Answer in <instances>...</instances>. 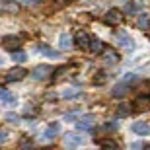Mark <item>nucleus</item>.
Masks as SVG:
<instances>
[{
  "label": "nucleus",
  "mask_w": 150,
  "mask_h": 150,
  "mask_svg": "<svg viewBox=\"0 0 150 150\" xmlns=\"http://www.w3.org/2000/svg\"><path fill=\"white\" fill-rule=\"evenodd\" d=\"M84 142H86V139L80 137V134H76V133H64L62 134V144H64V148H68V150L78 148V146H82Z\"/></svg>",
  "instance_id": "nucleus-1"
},
{
  "label": "nucleus",
  "mask_w": 150,
  "mask_h": 150,
  "mask_svg": "<svg viewBox=\"0 0 150 150\" xmlns=\"http://www.w3.org/2000/svg\"><path fill=\"white\" fill-rule=\"evenodd\" d=\"M117 41H119V45H121V49L125 51V53H133V51H134V41L131 39L129 33L119 31V33H117Z\"/></svg>",
  "instance_id": "nucleus-2"
},
{
  "label": "nucleus",
  "mask_w": 150,
  "mask_h": 150,
  "mask_svg": "<svg viewBox=\"0 0 150 150\" xmlns=\"http://www.w3.org/2000/svg\"><path fill=\"white\" fill-rule=\"evenodd\" d=\"M31 76L35 80H47L49 76H53V67H49V64H39L33 72H31Z\"/></svg>",
  "instance_id": "nucleus-3"
},
{
  "label": "nucleus",
  "mask_w": 150,
  "mask_h": 150,
  "mask_svg": "<svg viewBox=\"0 0 150 150\" xmlns=\"http://www.w3.org/2000/svg\"><path fill=\"white\" fill-rule=\"evenodd\" d=\"M2 45H4V49H8V51H18L20 47H22V39L18 37V35H6L4 37V41H2Z\"/></svg>",
  "instance_id": "nucleus-4"
},
{
  "label": "nucleus",
  "mask_w": 150,
  "mask_h": 150,
  "mask_svg": "<svg viewBox=\"0 0 150 150\" xmlns=\"http://www.w3.org/2000/svg\"><path fill=\"white\" fill-rule=\"evenodd\" d=\"M94 127H96V119L92 115H84L82 119H78V123H76L78 131H92Z\"/></svg>",
  "instance_id": "nucleus-5"
},
{
  "label": "nucleus",
  "mask_w": 150,
  "mask_h": 150,
  "mask_svg": "<svg viewBox=\"0 0 150 150\" xmlns=\"http://www.w3.org/2000/svg\"><path fill=\"white\" fill-rule=\"evenodd\" d=\"M74 41H76V45L80 47V49H90L92 37H90V33H86V31H76V35H74Z\"/></svg>",
  "instance_id": "nucleus-6"
},
{
  "label": "nucleus",
  "mask_w": 150,
  "mask_h": 150,
  "mask_svg": "<svg viewBox=\"0 0 150 150\" xmlns=\"http://www.w3.org/2000/svg\"><path fill=\"white\" fill-rule=\"evenodd\" d=\"M131 131H133L134 134H139V137H148L150 134V125L146 121H137V123H133Z\"/></svg>",
  "instance_id": "nucleus-7"
},
{
  "label": "nucleus",
  "mask_w": 150,
  "mask_h": 150,
  "mask_svg": "<svg viewBox=\"0 0 150 150\" xmlns=\"http://www.w3.org/2000/svg\"><path fill=\"white\" fill-rule=\"evenodd\" d=\"M123 22V12L121 10H109L105 14V23L109 25H119Z\"/></svg>",
  "instance_id": "nucleus-8"
},
{
  "label": "nucleus",
  "mask_w": 150,
  "mask_h": 150,
  "mask_svg": "<svg viewBox=\"0 0 150 150\" xmlns=\"http://www.w3.org/2000/svg\"><path fill=\"white\" fill-rule=\"evenodd\" d=\"M59 129H61V127H59V123H51L49 127L45 129V133L41 134V142H49V140H53V139H55V134L59 133Z\"/></svg>",
  "instance_id": "nucleus-9"
},
{
  "label": "nucleus",
  "mask_w": 150,
  "mask_h": 150,
  "mask_svg": "<svg viewBox=\"0 0 150 150\" xmlns=\"http://www.w3.org/2000/svg\"><path fill=\"white\" fill-rule=\"evenodd\" d=\"M0 101H2V105H14V103H18V96L4 88L0 92Z\"/></svg>",
  "instance_id": "nucleus-10"
},
{
  "label": "nucleus",
  "mask_w": 150,
  "mask_h": 150,
  "mask_svg": "<svg viewBox=\"0 0 150 150\" xmlns=\"http://www.w3.org/2000/svg\"><path fill=\"white\" fill-rule=\"evenodd\" d=\"M133 107L137 111H146V109H150V96H139V98L134 100Z\"/></svg>",
  "instance_id": "nucleus-11"
},
{
  "label": "nucleus",
  "mask_w": 150,
  "mask_h": 150,
  "mask_svg": "<svg viewBox=\"0 0 150 150\" xmlns=\"http://www.w3.org/2000/svg\"><path fill=\"white\" fill-rule=\"evenodd\" d=\"M25 70L23 68H14V70H10V72L6 74V82H18V80H22V78H25Z\"/></svg>",
  "instance_id": "nucleus-12"
},
{
  "label": "nucleus",
  "mask_w": 150,
  "mask_h": 150,
  "mask_svg": "<svg viewBox=\"0 0 150 150\" xmlns=\"http://www.w3.org/2000/svg\"><path fill=\"white\" fill-rule=\"evenodd\" d=\"M129 92H131V86H129L127 82H119L115 88L111 90V94L115 96V98H123V96H127Z\"/></svg>",
  "instance_id": "nucleus-13"
},
{
  "label": "nucleus",
  "mask_w": 150,
  "mask_h": 150,
  "mask_svg": "<svg viewBox=\"0 0 150 150\" xmlns=\"http://www.w3.org/2000/svg\"><path fill=\"white\" fill-rule=\"evenodd\" d=\"M101 55H103V61L109 62V64H115V62H119V55H117L113 49H105Z\"/></svg>",
  "instance_id": "nucleus-14"
},
{
  "label": "nucleus",
  "mask_w": 150,
  "mask_h": 150,
  "mask_svg": "<svg viewBox=\"0 0 150 150\" xmlns=\"http://www.w3.org/2000/svg\"><path fill=\"white\" fill-rule=\"evenodd\" d=\"M2 10L8 12V14H16V12L20 10V6L16 4V0H4V2H2Z\"/></svg>",
  "instance_id": "nucleus-15"
},
{
  "label": "nucleus",
  "mask_w": 150,
  "mask_h": 150,
  "mask_svg": "<svg viewBox=\"0 0 150 150\" xmlns=\"http://www.w3.org/2000/svg\"><path fill=\"white\" fill-rule=\"evenodd\" d=\"M90 51H92L94 55H101V53L105 51V47H103V43H101L100 39H92V43H90Z\"/></svg>",
  "instance_id": "nucleus-16"
},
{
  "label": "nucleus",
  "mask_w": 150,
  "mask_h": 150,
  "mask_svg": "<svg viewBox=\"0 0 150 150\" xmlns=\"http://www.w3.org/2000/svg\"><path fill=\"white\" fill-rule=\"evenodd\" d=\"M59 47H61L62 51H68L70 47H72V43H70V35L68 33H62L61 37H59Z\"/></svg>",
  "instance_id": "nucleus-17"
},
{
  "label": "nucleus",
  "mask_w": 150,
  "mask_h": 150,
  "mask_svg": "<svg viewBox=\"0 0 150 150\" xmlns=\"http://www.w3.org/2000/svg\"><path fill=\"white\" fill-rule=\"evenodd\" d=\"M134 107H131L129 103H121V105L117 107V117H123V115H131V111H133Z\"/></svg>",
  "instance_id": "nucleus-18"
},
{
  "label": "nucleus",
  "mask_w": 150,
  "mask_h": 150,
  "mask_svg": "<svg viewBox=\"0 0 150 150\" xmlns=\"http://www.w3.org/2000/svg\"><path fill=\"white\" fill-rule=\"evenodd\" d=\"M100 144H101V148H103V150H117V142H115V140H111V139L100 140Z\"/></svg>",
  "instance_id": "nucleus-19"
},
{
  "label": "nucleus",
  "mask_w": 150,
  "mask_h": 150,
  "mask_svg": "<svg viewBox=\"0 0 150 150\" xmlns=\"http://www.w3.org/2000/svg\"><path fill=\"white\" fill-rule=\"evenodd\" d=\"M140 29H148L150 28V16H146V14H142V16L139 18V23H137Z\"/></svg>",
  "instance_id": "nucleus-20"
},
{
  "label": "nucleus",
  "mask_w": 150,
  "mask_h": 150,
  "mask_svg": "<svg viewBox=\"0 0 150 150\" xmlns=\"http://www.w3.org/2000/svg\"><path fill=\"white\" fill-rule=\"evenodd\" d=\"M39 51H41L43 55L51 57V59H57V57H59V53H57V51H53L51 47H47V45H41V47H39Z\"/></svg>",
  "instance_id": "nucleus-21"
},
{
  "label": "nucleus",
  "mask_w": 150,
  "mask_h": 150,
  "mask_svg": "<svg viewBox=\"0 0 150 150\" xmlns=\"http://www.w3.org/2000/svg\"><path fill=\"white\" fill-rule=\"evenodd\" d=\"M20 150H33V142H31V139L23 137V139L20 140Z\"/></svg>",
  "instance_id": "nucleus-22"
},
{
  "label": "nucleus",
  "mask_w": 150,
  "mask_h": 150,
  "mask_svg": "<svg viewBox=\"0 0 150 150\" xmlns=\"http://www.w3.org/2000/svg\"><path fill=\"white\" fill-rule=\"evenodd\" d=\"M12 59H14V62H25L28 61V55H25L23 51H14Z\"/></svg>",
  "instance_id": "nucleus-23"
},
{
  "label": "nucleus",
  "mask_w": 150,
  "mask_h": 150,
  "mask_svg": "<svg viewBox=\"0 0 150 150\" xmlns=\"http://www.w3.org/2000/svg\"><path fill=\"white\" fill-rule=\"evenodd\" d=\"M78 94H80L78 88H70V90H64V92H62V98H64V100H70V98H76Z\"/></svg>",
  "instance_id": "nucleus-24"
},
{
  "label": "nucleus",
  "mask_w": 150,
  "mask_h": 150,
  "mask_svg": "<svg viewBox=\"0 0 150 150\" xmlns=\"http://www.w3.org/2000/svg\"><path fill=\"white\" fill-rule=\"evenodd\" d=\"M125 12H127V14H137V12H139V4H137V2H127V4H125Z\"/></svg>",
  "instance_id": "nucleus-25"
},
{
  "label": "nucleus",
  "mask_w": 150,
  "mask_h": 150,
  "mask_svg": "<svg viewBox=\"0 0 150 150\" xmlns=\"http://www.w3.org/2000/svg\"><path fill=\"white\" fill-rule=\"evenodd\" d=\"M6 121L12 123V125H18L20 123V115H16V113H6Z\"/></svg>",
  "instance_id": "nucleus-26"
},
{
  "label": "nucleus",
  "mask_w": 150,
  "mask_h": 150,
  "mask_svg": "<svg viewBox=\"0 0 150 150\" xmlns=\"http://www.w3.org/2000/svg\"><path fill=\"white\" fill-rule=\"evenodd\" d=\"M105 80H107V74H103V72H100V74L94 76V84H103Z\"/></svg>",
  "instance_id": "nucleus-27"
},
{
  "label": "nucleus",
  "mask_w": 150,
  "mask_h": 150,
  "mask_svg": "<svg viewBox=\"0 0 150 150\" xmlns=\"http://www.w3.org/2000/svg\"><path fill=\"white\" fill-rule=\"evenodd\" d=\"M20 2H23V4H28V6H35V4H41V2H45V0H20Z\"/></svg>",
  "instance_id": "nucleus-28"
},
{
  "label": "nucleus",
  "mask_w": 150,
  "mask_h": 150,
  "mask_svg": "<svg viewBox=\"0 0 150 150\" xmlns=\"http://www.w3.org/2000/svg\"><path fill=\"white\" fill-rule=\"evenodd\" d=\"M76 117H78L76 111H74V113H67V115H64V121H74Z\"/></svg>",
  "instance_id": "nucleus-29"
},
{
  "label": "nucleus",
  "mask_w": 150,
  "mask_h": 150,
  "mask_svg": "<svg viewBox=\"0 0 150 150\" xmlns=\"http://www.w3.org/2000/svg\"><path fill=\"white\" fill-rule=\"evenodd\" d=\"M70 2H74V0H57V4H62V6L70 4Z\"/></svg>",
  "instance_id": "nucleus-30"
},
{
  "label": "nucleus",
  "mask_w": 150,
  "mask_h": 150,
  "mask_svg": "<svg viewBox=\"0 0 150 150\" xmlns=\"http://www.w3.org/2000/svg\"><path fill=\"white\" fill-rule=\"evenodd\" d=\"M35 111H37V107H31V105L25 107V113H35Z\"/></svg>",
  "instance_id": "nucleus-31"
},
{
  "label": "nucleus",
  "mask_w": 150,
  "mask_h": 150,
  "mask_svg": "<svg viewBox=\"0 0 150 150\" xmlns=\"http://www.w3.org/2000/svg\"><path fill=\"white\" fill-rule=\"evenodd\" d=\"M6 139H8V133H6V131H2V137H0V140H2V142H6Z\"/></svg>",
  "instance_id": "nucleus-32"
},
{
  "label": "nucleus",
  "mask_w": 150,
  "mask_h": 150,
  "mask_svg": "<svg viewBox=\"0 0 150 150\" xmlns=\"http://www.w3.org/2000/svg\"><path fill=\"white\" fill-rule=\"evenodd\" d=\"M144 150H150V146H144Z\"/></svg>",
  "instance_id": "nucleus-33"
}]
</instances>
